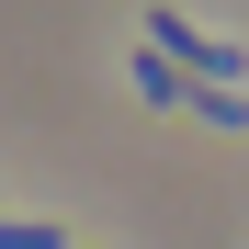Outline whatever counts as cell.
<instances>
[{
  "label": "cell",
  "instance_id": "1",
  "mask_svg": "<svg viewBox=\"0 0 249 249\" xmlns=\"http://www.w3.org/2000/svg\"><path fill=\"white\" fill-rule=\"evenodd\" d=\"M136 91H147V102H181V68L159 57V46H136Z\"/></svg>",
  "mask_w": 249,
  "mask_h": 249
},
{
  "label": "cell",
  "instance_id": "2",
  "mask_svg": "<svg viewBox=\"0 0 249 249\" xmlns=\"http://www.w3.org/2000/svg\"><path fill=\"white\" fill-rule=\"evenodd\" d=\"M0 249H68V227H46V215H0Z\"/></svg>",
  "mask_w": 249,
  "mask_h": 249
}]
</instances>
